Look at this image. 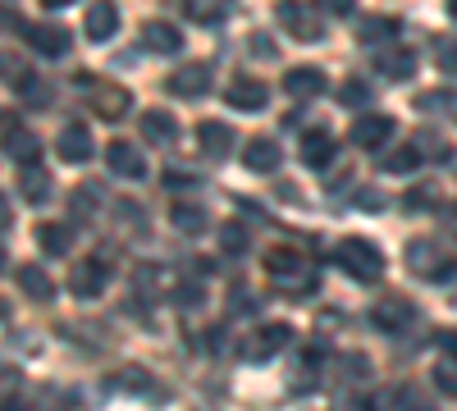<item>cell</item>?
<instances>
[{
    "label": "cell",
    "instance_id": "6da1fadb",
    "mask_svg": "<svg viewBox=\"0 0 457 411\" xmlns=\"http://www.w3.org/2000/svg\"><path fill=\"white\" fill-rule=\"evenodd\" d=\"M265 275H270L275 292H288V297H302L316 288V266L302 247H270L265 251Z\"/></svg>",
    "mask_w": 457,
    "mask_h": 411
},
{
    "label": "cell",
    "instance_id": "7a4b0ae2",
    "mask_svg": "<svg viewBox=\"0 0 457 411\" xmlns=\"http://www.w3.org/2000/svg\"><path fill=\"white\" fill-rule=\"evenodd\" d=\"M334 260L343 266V275H353L357 284H375L385 275V251H379L370 238H343L334 247Z\"/></svg>",
    "mask_w": 457,
    "mask_h": 411
},
{
    "label": "cell",
    "instance_id": "3957f363",
    "mask_svg": "<svg viewBox=\"0 0 457 411\" xmlns=\"http://www.w3.org/2000/svg\"><path fill=\"white\" fill-rule=\"evenodd\" d=\"M79 87L83 96L92 101V110L101 119H124L129 105H133V92L129 87H114L110 78H92V73H79Z\"/></svg>",
    "mask_w": 457,
    "mask_h": 411
},
{
    "label": "cell",
    "instance_id": "277c9868",
    "mask_svg": "<svg viewBox=\"0 0 457 411\" xmlns=\"http://www.w3.org/2000/svg\"><path fill=\"white\" fill-rule=\"evenodd\" d=\"M407 270L416 275V279H430V284H444L457 266L448 260V251L439 247V242H430V238H421V242H411L407 247Z\"/></svg>",
    "mask_w": 457,
    "mask_h": 411
},
{
    "label": "cell",
    "instance_id": "5b68a950",
    "mask_svg": "<svg viewBox=\"0 0 457 411\" xmlns=\"http://www.w3.org/2000/svg\"><path fill=\"white\" fill-rule=\"evenodd\" d=\"M23 32V42L37 51V55H46V60H64L69 55V28H60V23H23L19 28Z\"/></svg>",
    "mask_w": 457,
    "mask_h": 411
},
{
    "label": "cell",
    "instance_id": "8992f818",
    "mask_svg": "<svg viewBox=\"0 0 457 411\" xmlns=\"http://www.w3.org/2000/svg\"><path fill=\"white\" fill-rule=\"evenodd\" d=\"M55 152L64 165H87L92 152H96V142H92V128L87 124H64L60 137H55Z\"/></svg>",
    "mask_w": 457,
    "mask_h": 411
},
{
    "label": "cell",
    "instance_id": "52a82bcc",
    "mask_svg": "<svg viewBox=\"0 0 457 411\" xmlns=\"http://www.w3.org/2000/svg\"><path fill=\"white\" fill-rule=\"evenodd\" d=\"M411 320H416V307L407 297H379L370 307V325L385 329V333H403V329H411Z\"/></svg>",
    "mask_w": 457,
    "mask_h": 411
},
{
    "label": "cell",
    "instance_id": "ba28073f",
    "mask_svg": "<svg viewBox=\"0 0 457 411\" xmlns=\"http://www.w3.org/2000/svg\"><path fill=\"white\" fill-rule=\"evenodd\" d=\"M105 165H110V174H120V178H129V183H142V178H146L142 152H137L133 142H124V137H114V142L105 146Z\"/></svg>",
    "mask_w": 457,
    "mask_h": 411
},
{
    "label": "cell",
    "instance_id": "9c48e42d",
    "mask_svg": "<svg viewBox=\"0 0 457 411\" xmlns=\"http://www.w3.org/2000/svg\"><path fill=\"white\" fill-rule=\"evenodd\" d=\"M279 23L297 37V42H320V37H325V23L307 5H297V0H284V5H279Z\"/></svg>",
    "mask_w": 457,
    "mask_h": 411
},
{
    "label": "cell",
    "instance_id": "30bf717a",
    "mask_svg": "<svg viewBox=\"0 0 457 411\" xmlns=\"http://www.w3.org/2000/svg\"><path fill=\"white\" fill-rule=\"evenodd\" d=\"M165 87H170L174 96H183V101H197V96L211 92V69H206V64H183V69L170 73Z\"/></svg>",
    "mask_w": 457,
    "mask_h": 411
},
{
    "label": "cell",
    "instance_id": "8fae6325",
    "mask_svg": "<svg viewBox=\"0 0 457 411\" xmlns=\"http://www.w3.org/2000/svg\"><path fill=\"white\" fill-rule=\"evenodd\" d=\"M19 197L28 206H46L55 197V178L42 165H19Z\"/></svg>",
    "mask_w": 457,
    "mask_h": 411
},
{
    "label": "cell",
    "instance_id": "7c38bea8",
    "mask_svg": "<svg viewBox=\"0 0 457 411\" xmlns=\"http://www.w3.org/2000/svg\"><path fill=\"white\" fill-rule=\"evenodd\" d=\"M105 284H110V266L101 256H92V260H83L79 270H73V279H69V288H73V297H101L105 292Z\"/></svg>",
    "mask_w": 457,
    "mask_h": 411
},
{
    "label": "cell",
    "instance_id": "4fadbf2b",
    "mask_svg": "<svg viewBox=\"0 0 457 411\" xmlns=\"http://www.w3.org/2000/svg\"><path fill=\"white\" fill-rule=\"evenodd\" d=\"M197 146H202V156L224 160L228 152H234V128L220 124V119H202V124H197Z\"/></svg>",
    "mask_w": 457,
    "mask_h": 411
},
{
    "label": "cell",
    "instance_id": "5bb4252c",
    "mask_svg": "<svg viewBox=\"0 0 457 411\" xmlns=\"http://www.w3.org/2000/svg\"><path fill=\"white\" fill-rule=\"evenodd\" d=\"M394 137V119L389 115H366L353 124V146H361V152H379Z\"/></svg>",
    "mask_w": 457,
    "mask_h": 411
},
{
    "label": "cell",
    "instance_id": "9a60e30c",
    "mask_svg": "<svg viewBox=\"0 0 457 411\" xmlns=\"http://www.w3.org/2000/svg\"><path fill=\"white\" fill-rule=\"evenodd\" d=\"M284 92L297 96V101H316V96L325 92V73L312 69V64H297V69L284 73Z\"/></svg>",
    "mask_w": 457,
    "mask_h": 411
},
{
    "label": "cell",
    "instance_id": "2e32d148",
    "mask_svg": "<svg viewBox=\"0 0 457 411\" xmlns=\"http://www.w3.org/2000/svg\"><path fill=\"white\" fill-rule=\"evenodd\" d=\"M142 46L156 51V55H179V51H183V32H179L174 23H165V19H151V23L142 28Z\"/></svg>",
    "mask_w": 457,
    "mask_h": 411
},
{
    "label": "cell",
    "instance_id": "e0dca14e",
    "mask_svg": "<svg viewBox=\"0 0 457 411\" xmlns=\"http://www.w3.org/2000/svg\"><path fill=\"white\" fill-rule=\"evenodd\" d=\"M279 142L275 137H252L247 146H243V165L252 169V174H275L279 169Z\"/></svg>",
    "mask_w": 457,
    "mask_h": 411
},
{
    "label": "cell",
    "instance_id": "ac0fdd59",
    "mask_svg": "<svg viewBox=\"0 0 457 411\" xmlns=\"http://www.w3.org/2000/svg\"><path fill=\"white\" fill-rule=\"evenodd\" d=\"M5 156L14 165H37V156H42V142H37L28 128H19L14 119H5Z\"/></svg>",
    "mask_w": 457,
    "mask_h": 411
},
{
    "label": "cell",
    "instance_id": "d6986e66",
    "mask_svg": "<svg viewBox=\"0 0 457 411\" xmlns=\"http://www.w3.org/2000/svg\"><path fill=\"white\" fill-rule=\"evenodd\" d=\"M183 14L202 28H220L228 14H238V0H183Z\"/></svg>",
    "mask_w": 457,
    "mask_h": 411
},
{
    "label": "cell",
    "instance_id": "ffe728a7",
    "mask_svg": "<svg viewBox=\"0 0 457 411\" xmlns=\"http://www.w3.org/2000/svg\"><path fill=\"white\" fill-rule=\"evenodd\" d=\"M224 101L234 105V110H265V101H270V87L265 83H256V78H234L228 83V92H224Z\"/></svg>",
    "mask_w": 457,
    "mask_h": 411
},
{
    "label": "cell",
    "instance_id": "44dd1931",
    "mask_svg": "<svg viewBox=\"0 0 457 411\" xmlns=\"http://www.w3.org/2000/svg\"><path fill=\"white\" fill-rule=\"evenodd\" d=\"M120 32V10H114V0H96L87 10V42H110V37Z\"/></svg>",
    "mask_w": 457,
    "mask_h": 411
},
{
    "label": "cell",
    "instance_id": "7402d4cb",
    "mask_svg": "<svg viewBox=\"0 0 457 411\" xmlns=\"http://www.w3.org/2000/svg\"><path fill=\"white\" fill-rule=\"evenodd\" d=\"M375 69L379 73H385V78H411V73H416V55L411 51H403V46H379L375 51Z\"/></svg>",
    "mask_w": 457,
    "mask_h": 411
},
{
    "label": "cell",
    "instance_id": "603a6c76",
    "mask_svg": "<svg viewBox=\"0 0 457 411\" xmlns=\"http://www.w3.org/2000/svg\"><path fill=\"white\" fill-rule=\"evenodd\" d=\"M302 165H307V169H329L334 165V137L325 128L302 137Z\"/></svg>",
    "mask_w": 457,
    "mask_h": 411
},
{
    "label": "cell",
    "instance_id": "cb8c5ba5",
    "mask_svg": "<svg viewBox=\"0 0 457 411\" xmlns=\"http://www.w3.org/2000/svg\"><path fill=\"white\" fill-rule=\"evenodd\" d=\"M142 137L156 142V146H174L179 142V119L165 115V110H146L142 115Z\"/></svg>",
    "mask_w": 457,
    "mask_h": 411
},
{
    "label": "cell",
    "instance_id": "d4e9b609",
    "mask_svg": "<svg viewBox=\"0 0 457 411\" xmlns=\"http://www.w3.org/2000/svg\"><path fill=\"white\" fill-rule=\"evenodd\" d=\"M170 224H174L179 234L197 238V234H206L211 215H206V206H193V201H174V206H170Z\"/></svg>",
    "mask_w": 457,
    "mask_h": 411
},
{
    "label": "cell",
    "instance_id": "484cf974",
    "mask_svg": "<svg viewBox=\"0 0 457 411\" xmlns=\"http://www.w3.org/2000/svg\"><path fill=\"white\" fill-rule=\"evenodd\" d=\"M14 279H19V288H23L28 297H37V302H46V297H55L51 275H46L42 266H32V260H23V266L14 270Z\"/></svg>",
    "mask_w": 457,
    "mask_h": 411
},
{
    "label": "cell",
    "instance_id": "4316f807",
    "mask_svg": "<svg viewBox=\"0 0 457 411\" xmlns=\"http://www.w3.org/2000/svg\"><path fill=\"white\" fill-rule=\"evenodd\" d=\"M293 343V325H265L261 333H256V352L252 357H270V352H279V348H288Z\"/></svg>",
    "mask_w": 457,
    "mask_h": 411
},
{
    "label": "cell",
    "instance_id": "83f0119b",
    "mask_svg": "<svg viewBox=\"0 0 457 411\" xmlns=\"http://www.w3.org/2000/svg\"><path fill=\"white\" fill-rule=\"evenodd\" d=\"M101 197H105V193L96 188V183H83V188H73V197H69V210H73V219H83V224H87V219L101 210Z\"/></svg>",
    "mask_w": 457,
    "mask_h": 411
},
{
    "label": "cell",
    "instance_id": "f1b7e54d",
    "mask_svg": "<svg viewBox=\"0 0 457 411\" xmlns=\"http://www.w3.org/2000/svg\"><path fill=\"white\" fill-rule=\"evenodd\" d=\"M37 242H42L46 256H64L73 247V234L64 229V224H37Z\"/></svg>",
    "mask_w": 457,
    "mask_h": 411
},
{
    "label": "cell",
    "instance_id": "f546056e",
    "mask_svg": "<svg viewBox=\"0 0 457 411\" xmlns=\"http://www.w3.org/2000/svg\"><path fill=\"white\" fill-rule=\"evenodd\" d=\"M398 19H366L361 23V42L366 46H385V42H394V37H398Z\"/></svg>",
    "mask_w": 457,
    "mask_h": 411
},
{
    "label": "cell",
    "instance_id": "4dcf8cb0",
    "mask_svg": "<svg viewBox=\"0 0 457 411\" xmlns=\"http://www.w3.org/2000/svg\"><path fill=\"white\" fill-rule=\"evenodd\" d=\"M416 165H421V146H398V152H389L385 160H379L385 174H411Z\"/></svg>",
    "mask_w": 457,
    "mask_h": 411
},
{
    "label": "cell",
    "instance_id": "1f68e13d",
    "mask_svg": "<svg viewBox=\"0 0 457 411\" xmlns=\"http://www.w3.org/2000/svg\"><path fill=\"white\" fill-rule=\"evenodd\" d=\"M220 247H224L228 256H243V251L252 247V234H247V224H238V219H228L224 229H220Z\"/></svg>",
    "mask_w": 457,
    "mask_h": 411
},
{
    "label": "cell",
    "instance_id": "d6a6232c",
    "mask_svg": "<svg viewBox=\"0 0 457 411\" xmlns=\"http://www.w3.org/2000/svg\"><path fill=\"white\" fill-rule=\"evenodd\" d=\"M370 96H375V92H370L361 78H348V83L338 87V105H343V110H361V105H370Z\"/></svg>",
    "mask_w": 457,
    "mask_h": 411
},
{
    "label": "cell",
    "instance_id": "836d02e7",
    "mask_svg": "<svg viewBox=\"0 0 457 411\" xmlns=\"http://www.w3.org/2000/svg\"><path fill=\"white\" fill-rule=\"evenodd\" d=\"M430 380H435V389H439L444 398H457V361H453V357L439 361V366L430 370Z\"/></svg>",
    "mask_w": 457,
    "mask_h": 411
},
{
    "label": "cell",
    "instance_id": "e575fe53",
    "mask_svg": "<svg viewBox=\"0 0 457 411\" xmlns=\"http://www.w3.org/2000/svg\"><path fill=\"white\" fill-rule=\"evenodd\" d=\"M435 64L457 78V37H453V32H448V37H435Z\"/></svg>",
    "mask_w": 457,
    "mask_h": 411
},
{
    "label": "cell",
    "instance_id": "d590c367",
    "mask_svg": "<svg viewBox=\"0 0 457 411\" xmlns=\"http://www.w3.org/2000/svg\"><path fill=\"white\" fill-rule=\"evenodd\" d=\"M403 206H407V210H435V206H439V188H435V183H426V188H411Z\"/></svg>",
    "mask_w": 457,
    "mask_h": 411
},
{
    "label": "cell",
    "instance_id": "8d00e7d4",
    "mask_svg": "<svg viewBox=\"0 0 457 411\" xmlns=\"http://www.w3.org/2000/svg\"><path fill=\"white\" fill-rule=\"evenodd\" d=\"M247 46H252V55H256V60H275V55H279L270 32H252V42H247Z\"/></svg>",
    "mask_w": 457,
    "mask_h": 411
},
{
    "label": "cell",
    "instance_id": "74e56055",
    "mask_svg": "<svg viewBox=\"0 0 457 411\" xmlns=\"http://www.w3.org/2000/svg\"><path fill=\"white\" fill-rule=\"evenodd\" d=\"M416 105L421 110H457V92H426Z\"/></svg>",
    "mask_w": 457,
    "mask_h": 411
},
{
    "label": "cell",
    "instance_id": "f35d334b",
    "mask_svg": "<svg viewBox=\"0 0 457 411\" xmlns=\"http://www.w3.org/2000/svg\"><path fill=\"white\" fill-rule=\"evenodd\" d=\"M23 96H28V105H51V92H46V83H42V78H28Z\"/></svg>",
    "mask_w": 457,
    "mask_h": 411
},
{
    "label": "cell",
    "instance_id": "ab89813d",
    "mask_svg": "<svg viewBox=\"0 0 457 411\" xmlns=\"http://www.w3.org/2000/svg\"><path fill=\"white\" fill-rule=\"evenodd\" d=\"M120 389H133V393H146V370H124V375H120Z\"/></svg>",
    "mask_w": 457,
    "mask_h": 411
},
{
    "label": "cell",
    "instance_id": "60d3db41",
    "mask_svg": "<svg viewBox=\"0 0 457 411\" xmlns=\"http://www.w3.org/2000/svg\"><path fill=\"white\" fill-rule=\"evenodd\" d=\"M179 302H183V307H197V302H206V292H202L197 284H187V288H179Z\"/></svg>",
    "mask_w": 457,
    "mask_h": 411
},
{
    "label": "cell",
    "instance_id": "b9f144b4",
    "mask_svg": "<svg viewBox=\"0 0 457 411\" xmlns=\"http://www.w3.org/2000/svg\"><path fill=\"white\" fill-rule=\"evenodd\" d=\"M357 206H361V210H379L385 201H379V193H375V188H361V193H357Z\"/></svg>",
    "mask_w": 457,
    "mask_h": 411
},
{
    "label": "cell",
    "instance_id": "7bdbcfd3",
    "mask_svg": "<svg viewBox=\"0 0 457 411\" xmlns=\"http://www.w3.org/2000/svg\"><path fill=\"white\" fill-rule=\"evenodd\" d=\"M353 5H357V0H325L329 14H353Z\"/></svg>",
    "mask_w": 457,
    "mask_h": 411
},
{
    "label": "cell",
    "instance_id": "ee69618b",
    "mask_svg": "<svg viewBox=\"0 0 457 411\" xmlns=\"http://www.w3.org/2000/svg\"><path fill=\"white\" fill-rule=\"evenodd\" d=\"M439 348H444L448 357H457V333H453V329H444V333H439Z\"/></svg>",
    "mask_w": 457,
    "mask_h": 411
},
{
    "label": "cell",
    "instance_id": "f6af8a7d",
    "mask_svg": "<svg viewBox=\"0 0 457 411\" xmlns=\"http://www.w3.org/2000/svg\"><path fill=\"white\" fill-rule=\"evenodd\" d=\"M64 5H73V0H42V10H64Z\"/></svg>",
    "mask_w": 457,
    "mask_h": 411
},
{
    "label": "cell",
    "instance_id": "bcb514c9",
    "mask_svg": "<svg viewBox=\"0 0 457 411\" xmlns=\"http://www.w3.org/2000/svg\"><path fill=\"white\" fill-rule=\"evenodd\" d=\"M448 14H453V19H457V0H448Z\"/></svg>",
    "mask_w": 457,
    "mask_h": 411
}]
</instances>
